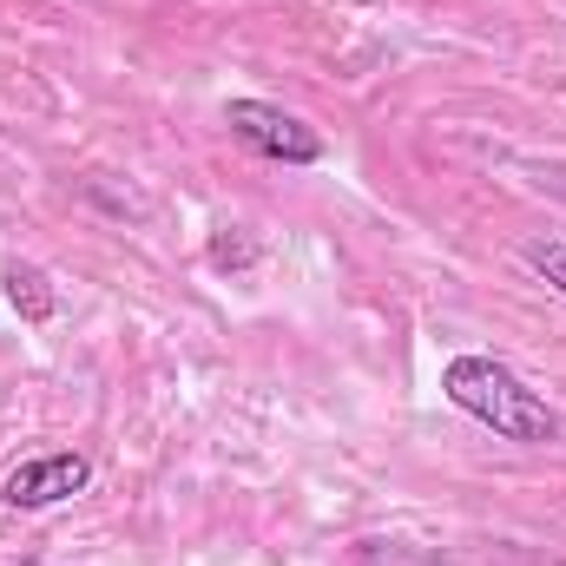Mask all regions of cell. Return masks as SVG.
<instances>
[{
    "instance_id": "cell-6",
    "label": "cell",
    "mask_w": 566,
    "mask_h": 566,
    "mask_svg": "<svg viewBox=\"0 0 566 566\" xmlns=\"http://www.w3.org/2000/svg\"><path fill=\"white\" fill-rule=\"evenodd\" d=\"M211 264H218V271H231V264L244 271V264H258V244H251V238H218V244H211Z\"/></svg>"
},
{
    "instance_id": "cell-2",
    "label": "cell",
    "mask_w": 566,
    "mask_h": 566,
    "mask_svg": "<svg viewBox=\"0 0 566 566\" xmlns=\"http://www.w3.org/2000/svg\"><path fill=\"white\" fill-rule=\"evenodd\" d=\"M224 126H231L238 145H251L258 158H277V165H316L323 158V133L303 126L296 113L271 106V99H231L224 106Z\"/></svg>"
},
{
    "instance_id": "cell-4",
    "label": "cell",
    "mask_w": 566,
    "mask_h": 566,
    "mask_svg": "<svg viewBox=\"0 0 566 566\" xmlns=\"http://www.w3.org/2000/svg\"><path fill=\"white\" fill-rule=\"evenodd\" d=\"M0 283H7V303L20 310V323H53V310H60V290H53V277L40 271V264H7L0 271Z\"/></svg>"
},
{
    "instance_id": "cell-1",
    "label": "cell",
    "mask_w": 566,
    "mask_h": 566,
    "mask_svg": "<svg viewBox=\"0 0 566 566\" xmlns=\"http://www.w3.org/2000/svg\"><path fill=\"white\" fill-rule=\"evenodd\" d=\"M441 396L481 428H494L501 441H554L560 434V416L494 356H454L441 369Z\"/></svg>"
},
{
    "instance_id": "cell-3",
    "label": "cell",
    "mask_w": 566,
    "mask_h": 566,
    "mask_svg": "<svg viewBox=\"0 0 566 566\" xmlns=\"http://www.w3.org/2000/svg\"><path fill=\"white\" fill-rule=\"evenodd\" d=\"M86 488H93V461L73 454V448H60V454L20 461V468L0 481V501H7L13 514H40V507H60V501L86 494Z\"/></svg>"
},
{
    "instance_id": "cell-5",
    "label": "cell",
    "mask_w": 566,
    "mask_h": 566,
    "mask_svg": "<svg viewBox=\"0 0 566 566\" xmlns=\"http://www.w3.org/2000/svg\"><path fill=\"white\" fill-rule=\"evenodd\" d=\"M521 258H527V264H534V271H541V277H547V283L566 296V238H534Z\"/></svg>"
}]
</instances>
